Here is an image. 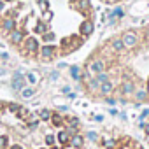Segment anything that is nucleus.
Instances as JSON below:
<instances>
[{"mask_svg": "<svg viewBox=\"0 0 149 149\" xmlns=\"http://www.w3.org/2000/svg\"><path fill=\"white\" fill-rule=\"evenodd\" d=\"M90 0H28L13 19L11 42L25 54L53 61L77 51L93 32Z\"/></svg>", "mask_w": 149, "mask_h": 149, "instance_id": "f257e3e1", "label": "nucleus"}, {"mask_svg": "<svg viewBox=\"0 0 149 149\" xmlns=\"http://www.w3.org/2000/svg\"><path fill=\"white\" fill-rule=\"evenodd\" d=\"M19 0H0V25L2 26H13V19L19 9Z\"/></svg>", "mask_w": 149, "mask_h": 149, "instance_id": "7ed1b4c3", "label": "nucleus"}, {"mask_svg": "<svg viewBox=\"0 0 149 149\" xmlns=\"http://www.w3.org/2000/svg\"><path fill=\"white\" fill-rule=\"evenodd\" d=\"M102 2H105V4H118V2H121V0H102Z\"/></svg>", "mask_w": 149, "mask_h": 149, "instance_id": "423d86ee", "label": "nucleus"}, {"mask_svg": "<svg viewBox=\"0 0 149 149\" xmlns=\"http://www.w3.org/2000/svg\"><path fill=\"white\" fill-rule=\"evenodd\" d=\"M77 139L76 123L63 114L0 102V149H76Z\"/></svg>", "mask_w": 149, "mask_h": 149, "instance_id": "f03ea898", "label": "nucleus"}, {"mask_svg": "<svg viewBox=\"0 0 149 149\" xmlns=\"http://www.w3.org/2000/svg\"><path fill=\"white\" fill-rule=\"evenodd\" d=\"M104 149H144L137 140H133V139H130V137H121V139H116V140H112L107 147H104Z\"/></svg>", "mask_w": 149, "mask_h": 149, "instance_id": "20e7f679", "label": "nucleus"}, {"mask_svg": "<svg viewBox=\"0 0 149 149\" xmlns=\"http://www.w3.org/2000/svg\"><path fill=\"white\" fill-rule=\"evenodd\" d=\"M144 130H146V139H147V142H149V123L144 126Z\"/></svg>", "mask_w": 149, "mask_h": 149, "instance_id": "39448f33", "label": "nucleus"}]
</instances>
